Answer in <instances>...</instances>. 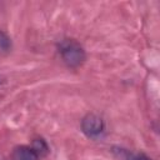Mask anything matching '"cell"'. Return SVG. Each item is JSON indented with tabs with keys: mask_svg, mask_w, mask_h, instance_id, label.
Returning <instances> with one entry per match:
<instances>
[{
	"mask_svg": "<svg viewBox=\"0 0 160 160\" xmlns=\"http://www.w3.org/2000/svg\"><path fill=\"white\" fill-rule=\"evenodd\" d=\"M59 52L62 61L69 68H78L85 61V51L82 46L74 39H65L60 42Z\"/></svg>",
	"mask_w": 160,
	"mask_h": 160,
	"instance_id": "cell-1",
	"label": "cell"
},
{
	"mask_svg": "<svg viewBox=\"0 0 160 160\" xmlns=\"http://www.w3.org/2000/svg\"><path fill=\"white\" fill-rule=\"evenodd\" d=\"M10 39L8 38V35L5 32H2L0 30V49L1 50H8L10 48Z\"/></svg>",
	"mask_w": 160,
	"mask_h": 160,
	"instance_id": "cell-5",
	"label": "cell"
},
{
	"mask_svg": "<svg viewBox=\"0 0 160 160\" xmlns=\"http://www.w3.org/2000/svg\"><path fill=\"white\" fill-rule=\"evenodd\" d=\"M81 131L89 136L95 138L104 131V121L96 114H86L81 120Z\"/></svg>",
	"mask_w": 160,
	"mask_h": 160,
	"instance_id": "cell-2",
	"label": "cell"
},
{
	"mask_svg": "<svg viewBox=\"0 0 160 160\" xmlns=\"http://www.w3.org/2000/svg\"><path fill=\"white\" fill-rule=\"evenodd\" d=\"M10 160H40V156L31 146L20 145L14 148L10 155Z\"/></svg>",
	"mask_w": 160,
	"mask_h": 160,
	"instance_id": "cell-3",
	"label": "cell"
},
{
	"mask_svg": "<svg viewBox=\"0 0 160 160\" xmlns=\"http://www.w3.org/2000/svg\"><path fill=\"white\" fill-rule=\"evenodd\" d=\"M35 151H36V154L41 158L42 155H46L48 154V151H49V148H48V144L42 140V139H35L34 141H32V146H31Z\"/></svg>",
	"mask_w": 160,
	"mask_h": 160,
	"instance_id": "cell-4",
	"label": "cell"
},
{
	"mask_svg": "<svg viewBox=\"0 0 160 160\" xmlns=\"http://www.w3.org/2000/svg\"><path fill=\"white\" fill-rule=\"evenodd\" d=\"M126 160H151L149 156L141 152H134V154H128Z\"/></svg>",
	"mask_w": 160,
	"mask_h": 160,
	"instance_id": "cell-6",
	"label": "cell"
}]
</instances>
